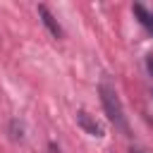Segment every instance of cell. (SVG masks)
I'll use <instances>...</instances> for the list:
<instances>
[{"label":"cell","mask_w":153,"mask_h":153,"mask_svg":"<svg viewBox=\"0 0 153 153\" xmlns=\"http://www.w3.org/2000/svg\"><path fill=\"white\" fill-rule=\"evenodd\" d=\"M98 96H100V103H103V110H105L108 120L129 136V124H127V117H124V110H122V103H120V96H117L115 86H110L108 81H103L98 86Z\"/></svg>","instance_id":"6da1fadb"},{"label":"cell","mask_w":153,"mask_h":153,"mask_svg":"<svg viewBox=\"0 0 153 153\" xmlns=\"http://www.w3.org/2000/svg\"><path fill=\"white\" fill-rule=\"evenodd\" d=\"M76 124L88 134V136H93V139H103L105 136V131H103V127L86 112V110H76Z\"/></svg>","instance_id":"7a4b0ae2"},{"label":"cell","mask_w":153,"mask_h":153,"mask_svg":"<svg viewBox=\"0 0 153 153\" xmlns=\"http://www.w3.org/2000/svg\"><path fill=\"white\" fill-rule=\"evenodd\" d=\"M38 14H41V22H43V26L50 31V36H55V38H62V26L57 24V19H55V14L45 7V5H38Z\"/></svg>","instance_id":"3957f363"},{"label":"cell","mask_w":153,"mask_h":153,"mask_svg":"<svg viewBox=\"0 0 153 153\" xmlns=\"http://www.w3.org/2000/svg\"><path fill=\"white\" fill-rule=\"evenodd\" d=\"M131 12H134V17L139 19V24L153 36V12L151 10H146L141 2H134V7H131Z\"/></svg>","instance_id":"277c9868"},{"label":"cell","mask_w":153,"mask_h":153,"mask_svg":"<svg viewBox=\"0 0 153 153\" xmlns=\"http://www.w3.org/2000/svg\"><path fill=\"white\" fill-rule=\"evenodd\" d=\"M10 136H12L14 141L24 139V124H22L19 120H10Z\"/></svg>","instance_id":"5b68a950"},{"label":"cell","mask_w":153,"mask_h":153,"mask_svg":"<svg viewBox=\"0 0 153 153\" xmlns=\"http://www.w3.org/2000/svg\"><path fill=\"white\" fill-rule=\"evenodd\" d=\"M146 69H148V74L153 76V53H151V55H146Z\"/></svg>","instance_id":"8992f818"},{"label":"cell","mask_w":153,"mask_h":153,"mask_svg":"<svg viewBox=\"0 0 153 153\" xmlns=\"http://www.w3.org/2000/svg\"><path fill=\"white\" fill-rule=\"evenodd\" d=\"M129 153H143V151H139V148H131V151H129Z\"/></svg>","instance_id":"52a82bcc"}]
</instances>
